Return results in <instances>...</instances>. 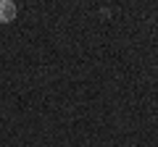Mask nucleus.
<instances>
[{"instance_id":"nucleus-1","label":"nucleus","mask_w":158,"mask_h":147,"mask_svg":"<svg viewBox=\"0 0 158 147\" xmlns=\"http://www.w3.org/2000/svg\"><path fill=\"white\" fill-rule=\"evenodd\" d=\"M13 18H16V3L0 0V24H11Z\"/></svg>"}]
</instances>
